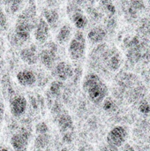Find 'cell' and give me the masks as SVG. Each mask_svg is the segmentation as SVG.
<instances>
[{"label": "cell", "instance_id": "1", "mask_svg": "<svg viewBox=\"0 0 150 151\" xmlns=\"http://www.w3.org/2000/svg\"><path fill=\"white\" fill-rule=\"evenodd\" d=\"M82 88L89 100L95 104L103 103L108 95L107 85L98 74L94 73H89L84 77Z\"/></svg>", "mask_w": 150, "mask_h": 151}, {"label": "cell", "instance_id": "2", "mask_svg": "<svg viewBox=\"0 0 150 151\" xmlns=\"http://www.w3.org/2000/svg\"><path fill=\"white\" fill-rule=\"evenodd\" d=\"M86 51V37L84 34L78 30L69 42L68 54L71 59L80 60L85 55Z\"/></svg>", "mask_w": 150, "mask_h": 151}, {"label": "cell", "instance_id": "3", "mask_svg": "<svg viewBox=\"0 0 150 151\" xmlns=\"http://www.w3.org/2000/svg\"><path fill=\"white\" fill-rule=\"evenodd\" d=\"M57 55V45L53 42H50L45 44L42 50L39 52V60L41 63L48 69H53L56 65Z\"/></svg>", "mask_w": 150, "mask_h": 151}, {"label": "cell", "instance_id": "4", "mask_svg": "<svg viewBox=\"0 0 150 151\" xmlns=\"http://www.w3.org/2000/svg\"><path fill=\"white\" fill-rule=\"evenodd\" d=\"M127 139V132L125 127L117 126L113 127L107 135V142L114 148L121 147Z\"/></svg>", "mask_w": 150, "mask_h": 151}, {"label": "cell", "instance_id": "5", "mask_svg": "<svg viewBox=\"0 0 150 151\" xmlns=\"http://www.w3.org/2000/svg\"><path fill=\"white\" fill-rule=\"evenodd\" d=\"M29 133L26 129H21L11 137V145L13 151H27L29 143Z\"/></svg>", "mask_w": 150, "mask_h": 151}, {"label": "cell", "instance_id": "6", "mask_svg": "<svg viewBox=\"0 0 150 151\" xmlns=\"http://www.w3.org/2000/svg\"><path fill=\"white\" fill-rule=\"evenodd\" d=\"M27 101L22 96H17L10 101V111L14 118H19L26 112Z\"/></svg>", "mask_w": 150, "mask_h": 151}, {"label": "cell", "instance_id": "7", "mask_svg": "<svg viewBox=\"0 0 150 151\" xmlns=\"http://www.w3.org/2000/svg\"><path fill=\"white\" fill-rule=\"evenodd\" d=\"M50 27L46 22V20L43 18H40L34 27V35L35 40L39 43H45L50 36Z\"/></svg>", "mask_w": 150, "mask_h": 151}, {"label": "cell", "instance_id": "8", "mask_svg": "<svg viewBox=\"0 0 150 151\" xmlns=\"http://www.w3.org/2000/svg\"><path fill=\"white\" fill-rule=\"evenodd\" d=\"M73 70L71 65H69L67 62H59L57 63L52 69V74L61 81H66L70 77L72 76Z\"/></svg>", "mask_w": 150, "mask_h": 151}, {"label": "cell", "instance_id": "9", "mask_svg": "<svg viewBox=\"0 0 150 151\" xmlns=\"http://www.w3.org/2000/svg\"><path fill=\"white\" fill-rule=\"evenodd\" d=\"M19 57L23 62L27 65H35L39 60V53L37 51V47L34 44H31L20 50Z\"/></svg>", "mask_w": 150, "mask_h": 151}, {"label": "cell", "instance_id": "10", "mask_svg": "<svg viewBox=\"0 0 150 151\" xmlns=\"http://www.w3.org/2000/svg\"><path fill=\"white\" fill-rule=\"evenodd\" d=\"M16 78L19 84L23 87H33L37 81L35 73L33 71L27 69L19 72Z\"/></svg>", "mask_w": 150, "mask_h": 151}, {"label": "cell", "instance_id": "11", "mask_svg": "<svg viewBox=\"0 0 150 151\" xmlns=\"http://www.w3.org/2000/svg\"><path fill=\"white\" fill-rule=\"evenodd\" d=\"M72 35V28L70 24H64L58 30L56 35V41L61 45H65L70 42Z\"/></svg>", "mask_w": 150, "mask_h": 151}, {"label": "cell", "instance_id": "12", "mask_svg": "<svg viewBox=\"0 0 150 151\" xmlns=\"http://www.w3.org/2000/svg\"><path fill=\"white\" fill-rule=\"evenodd\" d=\"M107 38V32L101 27H95L88 33V39L92 43L97 44L103 42Z\"/></svg>", "mask_w": 150, "mask_h": 151}, {"label": "cell", "instance_id": "13", "mask_svg": "<svg viewBox=\"0 0 150 151\" xmlns=\"http://www.w3.org/2000/svg\"><path fill=\"white\" fill-rule=\"evenodd\" d=\"M72 16H71V19L73 22L74 26L80 30V29H83L87 27L88 25V19L86 18V16L84 15V13L79 10V8H75L74 6L72 7Z\"/></svg>", "mask_w": 150, "mask_h": 151}, {"label": "cell", "instance_id": "14", "mask_svg": "<svg viewBox=\"0 0 150 151\" xmlns=\"http://www.w3.org/2000/svg\"><path fill=\"white\" fill-rule=\"evenodd\" d=\"M57 125L60 129V132L63 134H72V119L68 113H62L57 119Z\"/></svg>", "mask_w": 150, "mask_h": 151}, {"label": "cell", "instance_id": "15", "mask_svg": "<svg viewBox=\"0 0 150 151\" xmlns=\"http://www.w3.org/2000/svg\"><path fill=\"white\" fill-rule=\"evenodd\" d=\"M106 65L111 71H116L119 68L121 65V58L118 51L109 50L105 53Z\"/></svg>", "mask_w": 150, "mask_h": 151}, {"label": "cell", "instance_id": "16", "mask_svg": "<svg viewBox=\"0 0 150 151\" xmlns=\"http://www.w3.org/2000/svg\"><path fill=\"white\" fill-rule=\"evenodd\" d=\"M43 19L49 24L50 28H56L59 22V14L56 9H44L42 12Z\"/></svg>", "mask_w": 150, "mask_h": 151}, {"label": "cell", "instance_id": "17", "mask_svg": "<svg viewBox=\"0 0 150 151\" xmlns=\"http://www.w3.org/2000/svg\"><path fill=\"white\" fill-rule=\"evenodd\" d=\"M50 142V135L47 134H38V136L34 140V147L36 150H42L44 149Z\"/></svg>", "mask_w": 150, "mask_h": 151}, {"label": "cell", "instance_id": "18", "mask_svg": "<svg viewBox=\"0 0 150 151\" xmlns=\"http://www.w3.org/2000/svg\"><path fill=\"white\" fill-rule=\"evenodd\" d=\"M4 4L8 9V11L14 14L16 13L22 4V0H4Z\"/></svg>", "mask_w": 150, "mask_h": 151}, {"label": "cell", "instance_id": "19", "mask_svg": "<svg viewBox=\"0 0 150 151\" xmlns=\"http://www.w3.org/2000/svg\"><path fill=\"white\" fill-rule=\"evenodd\" d=\"M62 88H63V82L61 81H58V80L54 81L50 84V92L51 93L52 96H57V95H59Z\"/></svg>", "mask_w": 150, "mask_h": 151}, {"label": "cell", "instance_id": "20", "mask_svg": "<svg viewBox=\"0 0 150 151\" xmlns=\"http://www.w3.org/2000/svg\"><path fill=\"white\" fill-rule=\"evenodd\" d=\"M8 22L7 18L2 9H0V32H3L7 29Z\"/></svg>", "mask_w": 150, "mask_h": 151}, {"label": "cell", "instance_id": "21", "mask_svg": "<svg viewBox=\"0 0 150 151\" xmlns=\"http://www.w3.org/2000/svg\"><path fill=\"white\" fill-rule=\"evenodd\" d=\"M48 130H49V127H48V126L46 125V123H44V122H40V123H38V124L35 126V132H36L38 134H47V133H48Z\"/></svg>", "mask_w": 150, "mask_h": 151}, {"label": "cell", "instance_id": "22", "mask_svg": "<svg viewBox=\"0 0 150 151\" xmlns=\"http://www.w3.org/2000/svg\"><path fill=\"white\" fill-rule=\"evenodd\" d=\"M115 108V103L111 98H106L103 101V109L105 111H113Z\"/></svg>", "mask_w": 150, "mask_h": 151}, {"label": "cell", "instance_id": "23", "mask_svg": "<svg viewBox=\"0 0 150 151\" xmlns=\"http://www.w3.org/2000/svg\"><path fill=\"white\" fill-rule=\"evenodd\" d=\"M140 111L142 112V113H145V114H147V113H149L150 112V105L148 103V102H146V101H144V102H142L141 104H140Z\"/></svg>", "mask_w": 150, "mask_h": 151}, {"label": "cell", "instance_id": "24", "mask_svg": "<svg viewBox=\"0 0 150 151\" xmlns=\"http://www.w3.org/2000/svg\"><path fill=\"white\" fill-rule=\"evenodd\" d=\"M3 116H4V104L0 100V124H1L2 119H3Z\"/></svg>", "mask_w": 150, "mask_h": 151}, {"label": "cell", "instance_id": "25", "mask_svg": "<svg viewBox=\"0 0 150 151\" xmlns=\"http://www.w3.org/2000/svg\"><path fill=\"white\" fill-rule=\"evenodd\" d=\"M124 151H135L134 150V149L132 147V146H130V145H126V147H125V150H124Z\"/></svg>", "mask_w": 150, "mask_h": 151}, {"label": "cell", "instance_id": "26", "mask_svg": "<svg viewBox=\"0 0 150 151\" xmlns=\"http://www.w3.org/2000/svg\"><path fill=\"white\" fill-rule=\"evenodd\" d=\"M77 2V4H81L83 2V0H75Z\"/></svg>", "mask_w": 150, "mask_h": 151}, {"label": "cell", "instance_id": "27", "mask_svg": "<svg viewBox=\"0 0 150 151\" xmlns=\"http://www.w3.org/2000/svg\"><path fill=\"white\" fill-rule=\"evenodd\" d=\"M0 151H10V150H6V149H0Z\"/></svg>", "mask_w": 150, "mask_h": 151}, {"label": "cell", "instance_id": "28", "mask_svg": "<svg viewBox=\"0 0 150 151\" xmlns=\"http://www.w3.org/2000/svg\"><path fill=\"white\" fill-rule=\"evenodd\" d=\"M60 151H69V150H68L67 149H65H65H62Z\"/></svg>", "mask_w": 150, "mask_h": 151}, {"label": "cell", "instance_id": "29", "mask_svg": "<svg viewBox=\"0 0 150 151\" xmlns=\"http://www.w3.org/2000/svg\"><path fill=\"white\" fill-rule=\"evenodd\" d=\"M34 151H43V150H35Z\"/></svg>", "mask_w": 150, "mask_h": 151}, {"label": "cell", "instance_id": "30", "mask_svg": "<svg viewBox=\"0 0 150 151\" xmlns=\"http://www.w3.org/2000/svg\"><path fill=\"white\" fill-rule=\"evenodd\" d=\"M149 73H150V70H149Z\"/></svg>", "mask_w": 150, "mask_h": 151}]
</instances>
